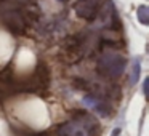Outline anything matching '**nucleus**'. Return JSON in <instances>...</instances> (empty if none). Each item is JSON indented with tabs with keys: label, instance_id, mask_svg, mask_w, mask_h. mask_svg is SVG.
<instances>
[{
	"label": "nucleus",
	"instance_id": "f257e3e1",
	"mask_svg": "<svg viewBox=\"0 0 149 136\" xmlns=\"http://www.w3.org/2000/svg\"><path fill=\"white\" fill-rule=\"evenodd\" d=\"M56 133H58V136H98L100 135V123L90 114L77 112L74 117L61 123Z\"/></svg>",
	"mask_w": 149,
	"mask_h": 136
},
{
	"label": "nucleus",
	"instance_id": "f03ea898",
	"mask_svg": "<svg viewBox=\"0 0 149 136\" xmlns=\"http://www.w3.org/2000/svg\"><path fill=\"white\" fill-rule=\"evenodd\" d=\"M127 67V59L122 53L114 48H106L100 53L96 59V69L106 78H119Z\"/></svg>",
	"mask_w": 149,
	"mask_h": 136
},
{
	"label": "nucleus",
	"instance_id": "7ed1b4c3",
	"mask_svg": "<svg viewBox=\"0 0 149 136\" xmlns=\"http://www.w3.org/2000/svg\"><path fill=\"white\" fill-rule=\"evenodd\" d=\"M103 5V0H77L74 3V13L80 19L95 21Z\"/></svg>",
	"mask_w": 149,
	"mask_h": 136
},
{
	"label": "nucleus",
	"instance_id": "20e7f679",
	"mask_svg": "<svg viewBox=\"0 0 149 136\" xmlns=\"http://www.w3.org/2000/svg\"><path fill=\"white\" fill-rule=\"evenodd\" d=\"M84 103L87 104L88 107L95 109L100 115H107V114H109V106H107V103H104V101L101 99V98H98V96L88 94V96L84 98Z\"/></svg>",
	"mask_w": 149,
	"mask_h": 136
},
{
	"label": "nucleus",
	"instance_id": "39448f33",
	"mask_svg": "<svg viewBox=\"0 0 149 136\" xmlns=\"http://www.w3.org/2000/svg\"><path fill=\"white\" fill-rule=\"evenodd\" d=\"M5 24L10 31L13 32H21L24 29V19L21 16L19 11H10V13L5 16Z\"/></svg>",
	"mask_w": 149,
	"mask_h": 136
},
{
	"label": "nucleus",
	"instance_id": "423d86ee",
	"mask_svg": "<svg viewBox=\"0 0 149 136\" xmlns=\"http://www.w3.org/2000/svg\"><path fill=\"white\" fill-rule=\"evenodd\" d=\"M139 72H141V64H139V59H135L132 64V72H130V83L135 85L139 80Z\"/></svg>",
	"mask_w": 149,
	"mask_h": 136
},
{
	"label": "nucleus",
	"instance_id": "0eeeda50",
	"mask_svg": "<svg viewBox=\"0 0 149 136\" xmlns=\"http://www.w3.org/2000/svg\"><path fill=\"white\" fill-rule=\"evenodd\" d=\"M136 16H138L139 23L144 24V26H148L149 24V8L146 7V5L138 7V10H136Z\"/></svg>",
	"mask_w": 149,
	"mask_h": 136
},
{
	"label": "nucleus",
	"instance_id": "6e6552de",
	"mask_svg": "<svg viewBox=\"0 0 149 136\" xmlns=\"http://www.w3.org/2000/svg\"><path fill=\"white\" fill-rule=\"evenodd\" d=\"M143 91H144V94H148V80H144V85H143Z\"/></svg>",
	"mask_w": 149,
	"mask_h": 136
},
{
	"label": "nucleus",
	"instance_id": "1a4fd4ad",
	"mask_svg": "<svg viewBox=\"0 0 149 136\" xmlns=\"http://www.w3.org/2000/svg\"><path fill=\"white\" fill-rule=\"evenodd\" d=\"M59 2H68V0H59Z\"/></svg>",
	"mask_w": 149,
	"mask_h": 136
}]
</instances>
